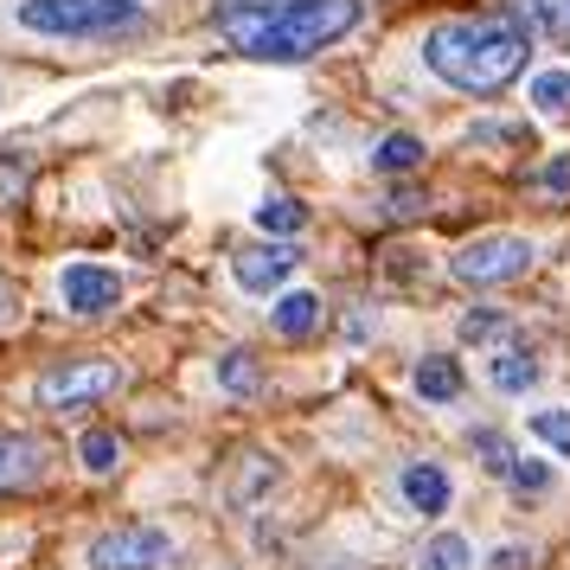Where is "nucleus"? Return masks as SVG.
<instances>
[{"mask_svg":"<svg viewBox=\"0 0 570 570\" xmlns=\"http://www.w3.org/2000/svg\"><path fill=\"white\" fill-rule=\"evenodd\" d=\"M525 58H532V32L519 13H462V20L430 27V39H423V65L468 97L507 90L525 71Z\"/></svg>","mask_w":570,"mask_h":570,"instance_id":"obj_1","label":"nucleus"},{"mask_svg":"<svg viewBox=\"0 0 570 570\" xmlns=\"http://www.w3.org/2000/svg\"><path fill=\"white\" fill-rule=\"evenodd\" d=\"M360 20H365L360 0H295L276 20H263L257 32H244L237 52L263 58V65H295V58H314V52H327V46H340Z\"/></svg>","mask_w":570,"mask_h":570,"instance_id":"obj_2","label":"nucleus"},{"mask_svg":"<svg viewBox=\"0 0 570 570\" xmlns=\"http://www.w3.org/2000/svg\"><path fill=\"white\" fill-rule=\"evenodd\" d=\"M13 20L46 39H116L141 27V0H20Z\"/></svg>","mask_w":570,"mask_h":570,"instance_id":"obj_3","label":"nucleus"},{"mask_svg":"<svg viewBox=\"0 0 570 570\" xmlns=\"http://www.w3.org/2000/svg\"><path fill=\"white\" fill-rule=\"evenodd\" d=\"M532 257H539V250H532L525 237H474V244H462V250L449 257V269L474 288H500V283H519V276L532 269Z\"/></svg>","mask_w":570,"mask_h":570,"instance_id":"obj_4","label":"nucleus"},{"mask_svg":"<svg viewBox=\"0 0 570 570\" xmlns=\"http://www.w3.org/2000/svg\"><path fill=\"white\" fill-rule=\"evenodd\" d=\"M116 391V365L104 360H71V365H52V372H39V385H32V404L39 411H83V404H97Z\"/></svg>","mask_w":570,"mask_h":570,"instance_id":"obj_5","label":"nucleus"},{"mask_svg":"<svg viewBox=\"0 0 570 570\" xmlns=\"http://www.w3.org/2000/svg\"><path fill=\"white\" fill-rule=\"evenodd\" d=\"M90 570H167L174 564V539L160 525H116L104 539H90Z\"/></svg>","mask_w":570,"mask_h":570,"instance_id":"obj_6","label":"nucleus"},{"mask_svg":"<svg viewBox=\"0 0 570 570\" xmlns=\"http://www.w3.org/2000/svg\"><path fill=\"white\" fill-rule=\"evenodd\" d=\"M58 295L78 321H104V314L122 308V276L104 269V263H65L58 269Z\"/></svg>","mask_w":570,"mask_h":570,"instance_id":"obj_7","label":"nucleus"},{"mask_svg":"<svg viewBox=\"0 0 570 570\" xmlns=\"http://www.w3.org/2000/svg\"><path fill=\"white\" fill-rule=\"evenodd\" d=\"M237 283H244V295H276V288L302 269V250L295 244H257V250H237Z\"/></svg>","mask_w":570,"mask_h":570,"instance_id":"obj_8","label":"nucleus"},{"mask_svg":"<svg viewBox=\"0 0 570 570\" xmlns=\"http://www.w3.org/2000/svg\"><path fill=\"white\" fill-rule=\"evenodd\" d=\"M276 474H283V468H276V455L244 449V455L232 462V474H225V507H237V513H244V507H257L263 493L276 488Z\"/></svg>","mask_w":570,"mask_h":570,"instance_id":"obj_9","label":"nucleus"},{"mask_svg":"<svg viewBox=\"0 0 570 570\" xmlns=\"http://www.w3.org/2000/svg\"><path fill=\"white\" fill-rule=\"evenodd\" d=\"M397 488H404V507L411 513H423V519H436V513H449V474H442L436 462H411L404 474H397Z\"/></svg>","mask_w":570,"mask_h":570,"instance_id":"obj_10","label":"nucleus"},{"mask_svg":"<svg viewBox=\"0 0 570 570\" xmlns=\"http://www.w3.org/2000/svg\"><path fill=\"white\" fill-rule=\"evenodd\" d=\"M283 7H295V0H212V27L237 46L244 32H257L263 20H276Z\"/></svg>","mask_w":570,"mask_h":570,"instance_id":"obj_11","label":"nucleus"},{"mask_svg":"<svg viewBox=\"0 0 570 570\" xmlns=\"http://www.w3.org/2000/svg\"><path fill=\"white\" fill-rule=\"evenodd\" d=\"M269 327H276L283 340H308L314 327H321V295H314V288H288V295H276Z\"/></svg>","mask_w":570,"mask_h":570,"instance_id":"obj_12","label":"nucleus"},{"mask_svg":"<svg viewBox=\"0 0 570 570\" xmlns=\"http://www.w3.org/2000/svg\"><path fill=\"white\" fill-rule=\"evenodd\" d=\"M416 397L423 404H455L462 397V365H455V353H430V360L416 365Z\"/></svg>","mask_w":570,"mask_h":570,"instance_id":"obj_13","label":"nucleus"},{"mask_svg":"<svg viewBox=\"0 0 570 570\" xmlns=\"http://www.w3.org/2000/svg\"><path fill=\"white\" fill-rule=\"evenodd\" d=\"M507 13H519L539 39H570V0H507Z\"/></svg>","mask_w":570,"mask_h":570,"instance_id":"obj_14","label":"nucleus"},{"mask_svg":"<svg viewBox=\"0 0 570 570\" xmlns=\"http://www.w3.org/2000/svg\"><path fill=\"white\" fill-rule=\"evenodd\" d=\"M39 468H46V449H32L27 436H0V493L27 488Z\"/></svg>","mask_w":570,"mask_h":570,"instance_id":"obj_15","label":"nucleus"},{"mask_svg":"<svg viewBox=\"0 0 570 570\" xmlns=\"http://www.w3.org/2000/svg\"><path fill=\"white\" fill-rule=\"evenodd\" d=\"M302 225H308V206H302V199H283V193H269V199L257 206V232H269V237H295Z\"/></svg>","mask_w":570,"mask_h":570,"instance_id":"obj_16","label":"nucleus"},{"mask_svg":"<svg viewBox=\"0 0 570 570\" xmlns=\"http://www.w3.org/2000/svg\"><path fill=\"white\" fill-rule=\"evenodd\" d=\"M488 379H493V391H532L539 385V360L532 353H493Z\"/></svg>","mask_w":570,"mask_h":570,"instance_id":"obj_17","label":"nucleus"},{"mask_svg":"<svg viewBox=\"0 0 570 570\" xmlns=\"http://www.w3.org/2000/svg\"><path fill=\"white\" fill-rule=\"evenodd\" d=\"M372 167H379V174H411V167H423V141H416V135H385V141L372 148Z\"/></svg>","mask_w":570,"mask_h":570,"instance_id":"obj_18","label":"nucleus"},{"mask_svg":"<svg viewBox=\"0 0 570 570\" xmlns=\"http://www.w3.org/2000/svg\"><path fill=\"white\" fill-rule=\"evenodd\" d=\"M78 462H83V474H116L122 442L109 436V430H83V436H78Z\"/></svg>","mask_w":570,"mask_h":570,"instance_id":"obj_19","label":"nucleus"},{"mask_svg":"<svg viewBox=\"0 0 570 570\" xmlns=\"http://www.w3.org/2000/svg\"><path fill=\"white\" fill-rule=\"evenodd\" d=\"M218 385L232 391V397H257L263 391L257 360H250V353H225V360H218Z\"/></svg>","mask_w":570,"mask_h":570,"instance_id":"obj_20","label":"nucleus"},{"mask_svg":"<svg viewBox=\"0 0 570 570\" xmlns=\"http://www.w3.org/2000/svg\"><path fill=\"white\" fill-rule=\"evenodd\" d=\"M423 570H474V558H468V539H455V532H436V539L423 544Z\"/></svg>","mask_w":570,"mask_h":570,"instance_id":"obj_21","label":"nucleus"},{"mask_svg":"<svg viewBox=\"0 0 570 570\" xmlns=\"http://www.w3.org/2000/svg\"><path fill=\"white\" fill-rule=\"evenodd\" d=\"M532 104H539L544 116H564L570 109V71H539V78H532Z\"/></svg>","mask_w":570,"mask_h":570,"instance_id":"obj_22","label":"nucleus"},{"mask_svg":"<svg viewBox=\"0 0 570 570\" xmlns=\"http://www.w3.org/2000/svg\"><path fill=\"white\" fill-rule=\"evenodd\" d=\"M532 436H539L544 449H558V455L570 462V411H539V416H532Z\"/></svg>","mask_w":570,"mask_h":570,"instance_id":"obj_23","label":"nucleus"},{"mask_svg":"<svg viewBox=\"0 0 570 570\" xmlns=\"http://www.w3.org/2000/svg\"><path fill=\"white\" fill-rule=\"evenodd\" d=\"M507 481H513L519 493H544L551 488V468H544L539 455H513V462H507Z\"/></svg>","mask_w":570,"mask_h":570,"instance_id":"obj_24","label":"nucleus"},{"mask_svg":"<svg viewBox=\"0 0 570 570\" xmlns=\"http://www.w3.org/2000/svg\"><path fill=\"white\" fill-rule=\"evenodd\" d=\"M507 327V314H493V308H474V314H462V340L468 346H481V340H493Z\"/></svg>","mask_w":570,"mask_h":570,"instance_id":"obj_25","label":"nucleus"},{"mask_svg":"<svg viewBox=\"0 0 570 570\" xmlns=\"http://www.w3.org/2000/svg\"><path fill=\"white\" fill-rule=\"evenodd\" d=\"M474 449H481V462H488L493 474H507V462H513V442H507V436H488V430H481Z\"/></svg>","mask_w":570,"mask_h":570,"instance_id":"obj_26","label":"nucleus"},{"mask_svg":"<svg viewBox=\"0 0 570 570\" xmlns=\"http://www.w3.org/2000/svg\"><path fill=\"white\" fill-rule=\"evenodd\" d=\"M532 186H539V193H570V155L544 160V167H539V180H532Z\"/></svg>","mask_w":570,"mask_h":570,"instance_id":"obj_27","label":"nucleus"},{"mask_svg":"<svg viewBox=\"0 0 570 570\" xmlns=\"http://www.w3.org/2000/svg\"><path fill=\"white\" fill-rule=\"evenodd\" d=\"M488 570H532V551H525V544H500Z\"/></svg>","mask_w":570,"mask_h":570,"instance_id":"obj_28","label":"nucleus"},{"mask_svg":"<svg viewBox=\"0 0 570 570\" xmlns=\"http://www.w3.org/2000/svg\"><path fill=\"white\" fill-rule=\"evenodd\" d=\"M0 321H7V283H0Z\"/></svg>","mask_w":570,"mask_h":570,"instance_id":"obj_29","label":"nucleus"}]
</instances>
